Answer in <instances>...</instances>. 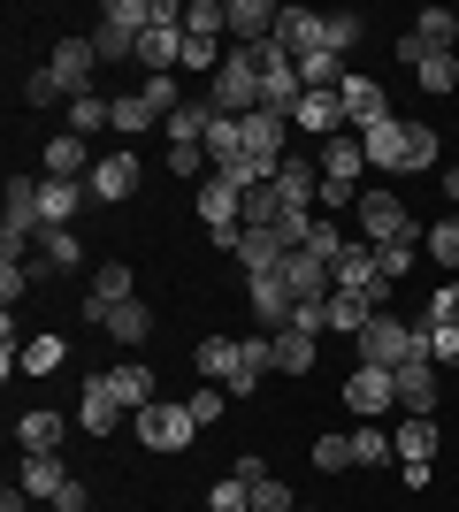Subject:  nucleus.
I'll return each mask as SVG.
<instances>
[{"label": "nucleus", "instance_id": "de8ad7c7", "mask_svg": "<svg viewBox=\"0 0 459 512\" xmlns=\"http://www.w3.org/2000/svg\"><path fill=\"white\" fill-rule=\"evenodd\" d=\"M207 512H253V482H238V474L215 482V490H207Z\"/></svg>", "mask_w": 459, "mask_h": 512}, {"label": "nucleus", "instance_id": "a878e982", "mask_svg": "<svg viewBox=\"0 0 459 512\" xmlns=\"http://www.w3.org/2000/svg\"><path fill=\"white\" fill-rule=\"evenodd\" d=\"M268 367H276V375H306V367H314V337H306V329H276V337H268Z\"/></svg>", "mask_w": 459, "mask_h": 512}, {"label": "nucleus", "instance_id": "6ab92c4d", "mask_svg": "<svg viewBox=\"0 0 459 512\" xmlns=\"http://www.w3.org/2000/svg\"><path fill=\"white\" fill-rule=\"evenodd\" d=\"M276 46H284L291 62L322 54V16H314V8H284V16H276Z\"/></svg>", "mask_w": 459, "mask_h": 512}, {"label": "nucleus", "instance_id": "2f4dec72", "mask_svg": "<svg viewBox=\"0 0 459 512\" xmlns=\"http://www.w3.org/2000/svg\"><path fill=\"white\" fill-rule=\"evenodd\" d=\"M39 268H62V276H77V268H85V245H77V230H39Z\"/></svg>", "mask_w": 459, "mask_h": 512}, {"label": "nucleus", "instance_id": "4468645a", "mask_svg": "<svg viewBox=\"0 0 459 512\" xmlns=\"http://www.w3.org/2000/svg\"><path fill=\"white\" fill-rule=\"evenodd\" d=\"M77 428H85V436H115V428H123V406H115L108 375H85V390H77Z\"/></svg>", "mask_w": 459, "mask_h": 512}, {"label": "nucleus", "instance_id": "ddd939ff", "mask_svg": "<svg viewBox=\"0 0 459 512\" xmlns=\"http://www.w3.org/2000/svg\"><path fill=\"white\" fill-rule=\"evenodd\" d=\"M245 299H253V321H261L268 337H276V329H291V283L284 276H245Z\"/></svg>", "mask_w": 459, "mask_h": 512}, {"label": "nucleus", "instance_id": "9d476101", "mask_svg": "<svg viewBox=\"0 0 459 512\" xmlns=\"http://www.w3.org/2000/svg\"><path fill=\"white\" fill-rule=\"evenodd\" d=\"M92 146L77 138V130H62V138H46V153H39V176H54V184H92Z\"/></svg>", "mask_w": 459, "mask_h": 512}, {"label": "nucleus", "instance_id": "f704fd0d", "mask_svg": "<svg viewBox=\"0 0 459 512\" xmlns=\"http://www.w3.org/2000/svg\"><path fill=\"white\" fill-rule=\"evenodd\" d=\"M192 367H199V375H215V383H230V375H238V337H199Z\"/></svg>", "mask_w": 459, "mask_h": 512}, {"label": "nucleus", "instance_id": "49530a36", "mask_svg": "<svg viewBox=\"0 0 459 512\" xmlns=\"http://www.w3.org/2000/svg\"><path fill=\"white\" fill-rule=\"evenodd\" d=\"M138 92H146V107H153V115H161V123H169L176 107H184V85H176V77H146V85H138Z\"/></svg>", "mask_w": 459, "mask_h": 512}, {"label": "nucleus", "instance_id": "6e6552de", "mask_svg": "<svg viewBox=\"0 0 459 512\" xmlns=\"http://www.w3.org/2000/svg\"><path fill=\"white\" fill-rule=\"evenodd\" d=\"M345 406L360 413V421H383V413L398 406V367H352L345 375Z\"/></svg>", "mask_w": 459, "mask_h": 512}, {"label": "nucleus", "instance_id": "79ce46f5", "mask_svg": "<svg viewBox=\"0 0 459 512\" xmlns=\"http://www.w3.org/2000/svg\"><path fill=\"white\" fill-rule=\"evenodd\" d=\"M421 253H429V260H437V268H459V214H444V222H437V230H429V237H421Z\"/></svg>", "mask_w": 459, "mask_h": 512}, {"label": "nucleus", "instance_id": "bb28decb", "mask_svg": "<svg viewBox=\"0 0 459 512\" xmlns=\"http://www.w3.org/2000/svg\"><path fill=\"white\" fill-rule=\"evenodd\" d=\"M77 207H85V192H77V184H54V176L39 184V222H46V230H69V222H77Z\"/></svg>", "mask_w": 459, "mask_h": 512}, {"label": "nucleus", "instance_id": "69168bd1", "mask_svg": "<svg viewBox=\"0 0 459 512\" xmlns=\"http://www.w3.org/2000/svg\"><path fill=\"white\" fill-rule=\"evenodd\" d=\"M0 512H31V497H23V482H8V490H0Z\"/></svg>", "mask_w": 459, "mask_h": 512}, {"label": "nucleus", "instance_id": "8fccbe9b", "mask_svg": "<svg viewBox=\"0 0 459 512\" xmlns=\"http://www.w3.org/2000/svg\"><path fill=\"white\" fill-rule=\"evenodd\" d=\"M31 276H39V268H23V253H0V299H8V306L31 291Z\"/></svg>", "mask_w": 459, "mask_h": 512}, {"label": "nucleus", "instance_id": "39448f33", "mask_svg": "<svg viewBox=\"0 0 459 512\" xmlns=\"http://www.w3.org/2000/svg\"><path fill=\"white\" fill-rule=\"evenodd\" d=\"M245 161H253V169L268 176V184H276V169H284L291 153H284V138H291V115H276V107H253V115H245Z\"/></svg>", "mask_w": 459, "mask_h": 512}, {"label": "nucleus", "instance_id": "e433bc0d", "mask_svg": "<svg viewBox=\"0 0 459 512\" xmlns=\"http://www.w3.org/2000/svg\"><path fill=\"white\" fill-rule=\"evenodd\" d=\"M398 459H437V421H421V413H406V428L391 436Z\"/></svg>", "mask_w": 459, "mask_h": 512}, {"label": "nucleus", "instance_id": "338daca9", "mask_svg": "<svg viewBox=\"0 0 459 512\" xmlns=\"http://www.w3.org/2000/svg\"><path fill=\"white\" fill-rule=\"evenodd\" d=\"M444 199H452V207H459V169H444Z\"/></svg>", "mask_w": 459, "mask_h": 512}, {"label": "nucleus", "instance_id": "a18cd8bd", "mask_svg": "<svg viewBox=\"0 0 459 512\" xmlns=\"http://www.w3.org/2000/svg\"><path fill=\"white\" fill-rule=\"evenodd\" d=\"M414 85H421V92H452V85H459V62H452V54H429V62L414 69Z\"/></svg>", "mask_w": 459, "mask_h": 512}, {"label": "nucleus", "instance_id": "37998d69", "mask_svg": "<svg viewBox=\"0 0 459 512\" xmlns=\"http://www.w3.org/2000/svg\"><path fill=\"white\" fill-rule=\"evenodd\" d=\"M352 46H360V16H345V8L322 16V54H352Z\"/></svg>", "mask_w": 459, "mask_h": 512}, {"label": "nucleus", "instance_id": "f3484780", "mask_svg": "<svg viewBox=\"0 0 459 512\" xmlns=\"http://www.w3.org/2000/svg\"><path fill=\"white\" fill-rule=\"evenodd\" d=\"M69 490V467H62V451H23V497H31V505H54V497Z\"/></svg>", "mask_w": 459, "mask_h": 512}, {"label": "nucleus", "instance_id": "13d9d810", "mask_svg": "<svg viewBox=\"0 0 459 512\" xmlns=\"http://www.w3.org/2000/svg\"><path fill=\"white\" fill-rule=\"evenodd\" d=\"M429 321H437V329H459V283H444L437 299H429Z\"/></svg>", "mask_w": 459, "mask_h": 512}, {"label": "nucleus", "instance_id": "864d4df0", "mask_svg": "<svg viewBox=\"0 0 459 512\" xmlns=\"http://www.w3.org/2000/svg\"><path fill=\"white\" fill-rule=\"evenodd\" d=\"M169 176H215L207 146H169Z\"/></svg>", "mask_w": 459, "mask_h": 512}, {"label": "nucleus", "instance_id": "4be33fe9", "mask_svg": "<svg viewBox=\"0 0 459 512\" xmlns=\"http://www.w3.org/2000/svg\"><path fill=\"white\" fill-rule=\"evenodd\" d=\"M329 276H337V291H375L383 283V268H375V245L360 237V245H345V253L329 260Z\"/></svg>", "mask_w": 459, "mask_h": 512}, {"label": "nucleus", "instance_id": "412c9836", "mask_svg": "<svg viewBox=\"0 0 459 512\" xmlns=\"http://www.w3.org/2000/svg\"><path fill=\"white\" fill-rule=\"evenodd\" d=\"M322 176H329V184H352V192H360V176H368L360 130H345V138H329V146H322Z\"/></svg>", "mask_w": 459, "mask_h": 512}, {"label": "nucleus", "instance_id": "680f3d73", "mask_svg": "<svg viewBox=\"0 0 459 512\" xmlns=\"http://www.w3.org/2000/svg\"><path fill=\"white\" fill-rule=\"evenodd\" d=\"M398 474H406V490H429V474H437V459H398Z\"/></svg>", "mask_w": 459, "mask_h": 512}, {"label": "nucleus", "instance_id": "a19ab883", "mask_svg": "<svg viewBox=\"0 0 459 512\" xmlns=\"http://www.w3.org/2000/svg\"><path fill=\"white\" fill-rule=\"evenodd\" d=\"M306 459H314V474H345V467H360V459H352V436H314V451H306Z\"/></svg>", "mask_w": 459, "mask_h": 512}, {"label": "nucleus", "instance_id": "603ef678", "mask_svg": "<svg viewBox=\"0 0 459 512\" xmlns=\"http://www.w3.org/2000/svg\"><path fill=\"white\" fill-rule=\"evenodd\" d=\"M421 337H429V360H437V367H459V329H437V321H421Z\"/></svg>", "mask_w": 459, "mask_h": 512}, {"label": "nucleus", "instance_id": "b1692460", "mask_svg": "<svg viewBox=\"0 0 459 512\" xmlns=\"http://www.w3.org/2000/svg\"><path fill=\"white\" fill-rule=\"evenodd\" d=\"M108 390H115V406H123V413H146V406H153V390H161V383H153V367L123 360V367H108Z\"/></svg>", "mask_w": 459, "mask_h": 512}, {"label": "nucleus", "instance_id": "c03bdc74", "mask_svg": "<svg viewBox=\"0 0 459 512\" xmlns=\"http://www.w3.org/2000/svg\"><path fill=\"white\" fill-rule=\"evenodd\" d=\"M352 459H360V467H383V459H398V444H391V436H383V428H360V436H352Z\"/></svg>", "mask_w": 459, "mask_h": 512}, {"label": "nucleus", "instance_id": "58836bf2", "mask_svg": "<svg viewBox=\"0 0 459 512\" xmlns=\"http://www.w3.org/2000/svg\"><path fill=\"white\" fill-rule=\"evenodd\" d=\"M62 352H69V344L54 337V329H46V337H23V375H54V367H62Z\"/></svg>", "mask_w": 459, "mask_h": 512}, {"label": "nucleus", "instance_id": "cd10ccee", "mask_svg": "<svg viewBox=\"0 0 459 512\" xmlns=\"http://www.w3.org/2000/svg\"><path fill=\"white\" fill-rule=\"evenodd\" d=\"M345 115H352V130L383 123V115H391V107H383V85H375V77H345Z\"/></svg>", "mask_w": 459, "mask_h": 512}, {"label": "nucleus", "instance_id": "09e8293b", "mask_svg": "<svg viewBox=\"0 0 459 512\" xmlns=\"http://www.w3.org/2000/svg\"><path fill=\"white\" fill-rule=\"evenodd\" d=\"M306 253H314V260H337V253H345V230H337L329 214H314V230H306Z\"/></svg>", "mask_w": 459, "mask_h": 512}, {"label": "nucleus", "instance_id": "052dcab7", "mask_svg": "<svg viewBox=\"0 0 459 512\" xmlns=\"http://www.w3.org/2000/svg\"><path fill=\"white\" fill-rule=\"evenodd\" d=\"M429 54H437V46H421L414 31H398V62H406V69H421V62H429Z\"/></svg>", "mask_w": 459, "mask_h": 512}, {"label": "nucleus", "instance_id": "f03ea898", "mask_svg": "<svg viewBox=\"0 0 459 512\" xmlns=\"http://www.w3.org/2000/svg\"><path fill=\"white\" fill-rule=\"evenodd\" d=\"M146 23H153V0H108L100 23H92V54H100V62H131L138 39H146Z\"/></svg>", "mask_w": 459, "mask_h": 512}, {"label": "nucleus", "instance_id": "ea45409f", "mask_svg": "<svg viewBox=\"0 0 459 512\" xmlns=\"http://www.w3.org/2000/svg\"><path fill=\"white\" fill-rule=\"evenodd\" d=\"M153 123H161V115L146 107V92H131V100H115V138H146Z\"/></svg>", "mask_w": 459, "mask_h": 512}, {"label": "nucleus", "instance_id": "1a4fd4ad", "mask_svg": "<svg viewBox=\"0 0 459 512\" xmlns=\"http://www.w3.org/2000/svg\"><path fill=\"white\" fill-rule=\"evenodd\" d=\"M192 436H199L192 406H161V398H153V406L138 413V444H146V451H184Z\"/></svg>", "mask_w": 459, "mask_h": 512}, {"label": "nucleus", "instance_id": "f257e3e1", "mask_svg": "<svg viewBox=\"0 0 459 512\" xmlns=\"http://www.w3.org/2000/svg\"><path fill=\"white\" fill-rule=\"evenodd\" d=\"M207 107L230 115V123H245V115L261 107V62H253V46H230V54H222V69L207 77Z\"/></svg>", "mask_w": 459, "mask_h": 512}, {"label": "nucleus", "instance_id": "9b49d317", "mask_svg": "<svg viewBox=\"0 0 459 512\" xmlns=\"http://www.w3.org/2000/svg\"><path fill=\"white\" fill-rule=\"evenodd\" d=\"M100 207H123V199L138 192V153L131 146H115V153H100V169H92V184H85Z\"/></svg>", "mask_w": 459, "mask_h": 512}, {"label": "nucleus", "instance_id": "4c0bfd02", "mask_svg": "<svg viewBox=\"0 0 459 512\" xmlns=\"http://www.w3.org/2000/svg\"><path fill=\"white\" fill-rule=\"evenodd\" d=\"M222 23H230V0H184V31H199V39H222Z\"/></svg>", "mask_w": 459, "mask_h": 512}, {"label": "nucleus", "instance_id": "393cba45", "mask_svg": "<svg viewBox=\"0 0 459 512\" xmlns=\"http://www.w3.org/2000/svg\"><path fill=\"white\" fill-rule=\"evenodd\" d=\"M276 192H284V199H291V207H299V214H314V199H322V169L291 153L284 169H276Z\"/></svg>", "mask_w": 459, "mask_h": 512}, {"label": "nucleus", "instance_id": "0eeeda50", "mask_svg": "<svg viewBox=\"0 0 459 512\" xmlns=\"http://www.w3.org/2000/svg\"><path fill=\"white\" fill-rule=\"evenodd\" d=\"M360 153H368V169H414V123H398V115H383V123L360 130Z\"/></svg>", "mask_w": 459, "mask_h": 512}, {"label": "nucleus", "instance_id": "7ed1b4c3", "mask_svg": "<svg viewBox=\"0 0 459 512\" xmlns=\"http://www.w3.org/2000/svg\"><path fill=\"white\" fill-rule=\"evenodd\" d=\"M352 344H360V367H406V360H429V337H421V329H406L398 314H375Z\"/></svg>", "mask_w": 459, "mask_h": 512}, {"label": "nucleus", "instance_id": "bf43d9fd", "mask_svg": "<svg viewBox=\"0 0 459 512\" xmlns=\"http://www.w3.org/2000/svg\"><path fill=\"white\" fill-rule=\"evenodd\" d=\"M291 329H306V337H322V299H299V306H291Z\"/></svg>", "mask_w": 459, "mask_h": 512}, {"label": "nucleus", "instance_id": "a211bd4d", "mask_svg": "<svg viewBox=\"0 0 459 512\" xmlns=\"http://www.w3.org/2000/svg\"><path fill=\"white\" fill-rule=\"evenodd\" d=\"M276 16H284V8H268V0H230V23H222V31L238 46H268L276 39Z\"/></svg>", "mask_w": 459, "mask_h": 512}, {"label": "nucleus", "instance_id": "f8f14e48", "mask_svg": "<svg viewBox=\"0 0 459 512\" xmlns=\"http://www.w3.org/2000/svg\"><path fill=\"white\" fill-rule=\"evenodd\" d=\"M291 130H314V138H345L352 130V115H345V92H306L299 107H291Z\"/></svg>", "mask_w": 459, "mask_h": 512}, {"label": "nucleus", "instance_id": "c85d7f7f", "mask_svg": "<svg viewBox=\"0 0 459 512\" xmlns=\"http://www.w3.org/2000/svg\"><path fill=\"white\" fill-rule=\"evenodd\" d=\"M207 123H215V107H207V92H199V100H184L161 130H169V146H199V138H207Z\"/></svg>", "mask_w": 459, "mask_h": 512}, {"label": "nucleus", "instance_id": "423d86ee", "mask_svg": "<svg viewBox=\"0 0 459 512\" xmlns=\"http://www.w3.org/2000/svg\"><path fill=\"white\" fill-rule=\"evenodd\" d=\"M39 184L46 176H8V214H0V253H23L31 237L46 230L39 222Z\"/></svg>", "mask_w": 459, "mask_h": 512}, {"label": "nucleus", "instance_id": "e2e57ef3", "mask_svg": "<svg viewBox=\"0 0 459 512\" xmlns=\"http://www.w3.org/2000/svg\"><path fill=\"white\" fill-rule=\"evenodd\" d=\"M230 474H238V482H268V467H261V451H238V467H230Z\"/></svg>", "mask_w": 459, "mask_h": 512}, {"label": "nucleus", "instance_id": "6e6d98bb", "mask_svg": "<svg viewBox=\"0 0 459 512\" xmlns=\"http://www.w3.org/2000/svg\"><path fill=\"white\" fill-rule=\"evenodd\" d=\"M184 406H192V421H199V428H215V421H222V406H230V390H192Z\"/></svg>", "mask_w": 459, "mask_h": 512}, {"label": "nucleus", "instance_id": "7c9ffc66", "mask_svg": "<svg viewBox=\"0 0 459 512\" xmlns=\"http://www.w3.org/2000/svg\"><path fill=\"white\" fill-rule=\"evenodd\" d=\"M69 130H77V138H100V130H115V100H100V92H77V100H69Z\"/></svg>", "mask_w": 459, "mask_h": 512}, {"label": "nucleus", "instance_id": "dca6fc26", "mask_svg": "<svg viewBox=\"0 0 459 512\" xmlns=\"http://www.w3.org/2000/svg\"><path fill=\"white\" fill-rule=\"evenodd\" d=\"M398 406L421 413V421H437V360H406L398 367Z\"/></svg>", "mask_w": 459, "mask_h": 512}, {"label": "nucleus", "instance_id": "aec40b11", "mask_svg": "<svg viewBox=\"0 0 459 512\" xmlns=\"http://www.w3.org/2000/svg\"><path fill=\"white\" fill-rule=\"evenodd\" d=\"M261 375H268V329H253V337H238V375H230V398H261Z\"/></svg>", "mask_w": 459, "mask_h": 512}, {"label": "nucleus", "instance_id": "20e7f679", "mask_svg": "<svg viewBox=\"0 0 459 512\" xmlns=\"http://www.w3.org/2000/svg\"><path fill=\"white\" fill-rule=\"evenodd\" d=\"M360 230H368V245H421V237H429L414 214H406V199H391L383 184L360 192Z\"/></svg>", "mask_w": 459, "mask_h": 512}, {"label": "nucleus", "instance_id": "473e14b6", "mask_svg": "<svg viewBox=\"0 0 459 512\" xmlns=\"http://www.w3.org/2000/svg\"><path fill=\"white\" fill-rule=\"evenodd\" d=\"M62 436H69V421H62V413H46V406L16 421V444H23V451H54Z\"/></svg>", "mask_w": 459, "mask_h": 512}, {"label": "nucleus", "instance_id": "4d7b16f0", "mask_svg": "<svg viewBox=\"0 0 459 512\" xmlns=\"http://www.w3.org/2000/svg\"><path fill=\"white\" fill-rule=\"evenodd\" d=\"M253 512H291V482H276V474L253 482Z\"/></svg>", "mask_w": 459, "mask_h": 512}, {"label": "nucleus", "instance_id": "0e129e2a", "mask_svg": "<svg viewBox=\"0 0 459 512\" xmlns=\"http://www.w3.org/2000/svg\"><path fill=\"white\" fill-rule=\"evenodd\" d=\"M85 505H92V497H85V482H69V490L54 497V512H85Z\"/></svg>", "mask_w": 459, "mask_h": 512}, {"label": "nucleus", "instance_id": "5fc2aeb1", "mask_svg": "<svg viewBox=\"0 0 459 512\" xmlns=\"http://www.w3.org/2000/svg\"><path fill=\"white\" fill-rule=\"evenodd\" d=\"M414 253H421V245H375V268H383V283L406 276V268H414Z\"/></svg>", "mask_w": 459, "mask_h": 512}, {"label": "nucleus", "instance_id": "5701e85b", "mask_svg": "<svg viewBox=\"0 0 459 512\" xmlns=\"http://www.w3.org/2000/svg\"><path fill=\"white\" fill-rule=\"evenodd\" d=\"M284 283H291V299H329V291H337V276H329V260H314L299 245V253L284 260Z\"/></svg>", "mask_w": 459, "mask_h": 512}, {"label": "nucleus", "instance_id": "72a5a7b5", "mask_svg": "<svg viewBox=\"0 0 459 512\" xmlns=\"http://www.w3.org/2000/svg\"><path fill=\"white\" fill-rule=\"evenodd\" d=\"M108 337L138 352V344L153 337V314H146V299H123V306H115V314H108Z\"/></svg>", "mask_w": 459, "mask_h": 512}, {"label": "nucleus", "instance_id": "c9c22d12", "mask_svg": "<svg viewBox=\"0 0 459 512\" xmlns=\"http://www.w3.org/2000/svg\"><path fill=\"white\" fill-rule=\"evenodd\" d=\"M414 39H421V46H437V54H452L459 16H452V8H421V16H414Z\"/></svg>", "mask_w": 459, "mask_h": 512}, {"label": "nucleus", "instance_id": "3c124183", "mask_svg": "<svg viewBox=\"0 0 459 512\" xmlns=\"http://www.w3.org/2000/svg\"><path fill=\"white\" fill-rule=\"evenodd\" d=\"M23 100H31V107H54V100H69V85L54 77V69H31V77H23Z\"/></svg>", "mask_w": 459, "mask_h": 512}, {"label": "nucleus", "instance_id": "c756f323", "mask_svg": "<svg viewBox=\"0 0 459 512\" xmlns=\"http://www.w3.org/2000/svg\"><path fill=\"white\" fill-rule=\"evenodd\" d=\"M199 146H207V161H215V169H238V161H245V130L230 123V115H215V123H207V138H199Z\"/></svg>", "mask_w": 459, "mask_h": 512}, {"label": "nucleus", "instance_id": "2eb2a0df", "mask_svg": "<svg viewBox=\"0 0 459 512\" xmlns=\"http://www.w3.org/2000/svg\"><path fill=\"white\" fill-rule=\"evenodd\" d=\"M46 69H54V77L69 85V100H77V92H92V69H100V54H92V39H54Z\"/></svg>", "mask_w": 459, "mask_h": 512}]
</instances>
